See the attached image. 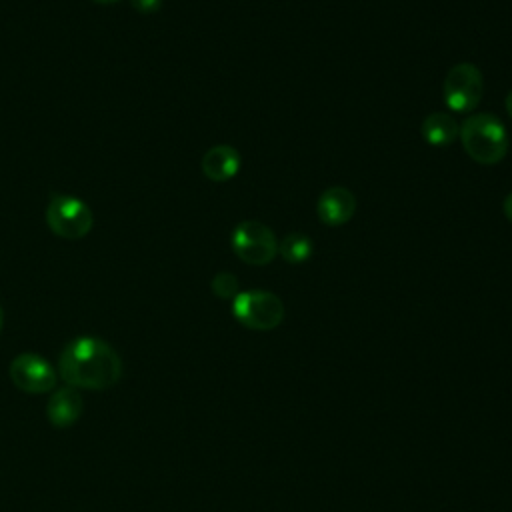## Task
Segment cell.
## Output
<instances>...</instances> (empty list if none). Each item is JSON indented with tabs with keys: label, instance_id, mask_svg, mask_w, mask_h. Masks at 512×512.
<instances>
[{
	"label": "cell",
	"instance_id": "2",
	"mask_svg": "<svg viewBox=\"0 0 512 512\" xmlns=\"http://www.w3.org/2000/svg\"><path fill=\"white\" fill-rule=\"evenodd\" d=\"M464 152L478 164H498L508 152L506 128L498 116L480 112L468 116L460 124L458 134Z\"/></svg>",
	"mask_w": 512,
	"mask_h": 512
},
{
	"label": "cell",
	"instance_id": "7",
	"mask_svg": "<svg viewBox=\"0 0 512 512\" xmlns=\"http://www.w3.org/2000/svg\"><path fill=\"white\" fill-rule=\"evenodd\" d=\"M10 380L28 394H44L56 386V372L42 356L22 352L10 362Z\"/></svg>",
	"mask_w": 512,
	"mask_h": 512
},
{
	"label": "cell",
	"instance_id": "11",
	"mask_svg": "<svg viewBox=\"0 0 512 512\" xmlns=\"http://www.w3.org/2000/svg\"><path fill=\"white\" fill-rule=\"evenodd\" d=\"M422 138L432 146H448L460 134V124L448 112H432L422 120Z\"/></svg>",
	"mask_w": 512,
	"mask_h": 512
},
{
	"label": "cell",
	"instance_id": "13",
	"mask_svg": "<svg viewBox=\"0 0 512 512\" xmlns=\"http://www.w3.org/2000/svg\"><path fill=\"white\" fill-rule=\"evenodd\" d=\"M212 292L218 298H236L238 296V280L230 272H220L212 278Z\"/></svg>",
	"mask_w": 512,
	"mask_h": 512
},
{
	"label": "cell",
	"instance_id": "4",
	"mask_svg": "<svg viewBox=\"0 0 512 512\" xmlns=\"http://www.w3.org/2000/svg\"><path fill=\"white\" fill-rule=\"evenodd\" d=\"M234 318L250 330H272L284 320L282 300L266 290L238 292L232 300Z\"/></svg>",
	"mask_w": 512,
	"mask_h": 512
},
{
	"label": "cell",
	"instance_id": "6",
	"mask_svg": "<svg viewBox=\"0 0 512 512\" xmlns=\"http://www.w3.org/2000/svg\"><path fill=\"white\" fill-rule=\"evenodd\" d=\"M484 94V78L476 64L460 62L444 78L442 96L452 112H472Z\"/></svg>",
	"mask_w": 512,
	"mask_h": 512
},
{
	"label": "cell",
	"instance_id": "5",
	"mask_svg": "<svg viewBox=\"0 0 512 512\" xmlns=\"http://www.w3.org/2000/svg\"><path fill=\"white\" fill-rule=\"evenodd\" d=\"M234 254L252 266H264L274 260L278 254V240L270 226L258 220L240 222L230 236Z\"/></svg>",
	"mask_w": 512,
	"mask_h": 512
},
{
	"label": "cell",
	"instance_id": "17",
	"mask_svg": "<svg viewBox=\"0 0 512 512\" xmlns=\"http://www.w3.org/2000/svg\"><path fill=\"white\" fill-rule=\"evenodd\" d=\"M92 2H96V4H116L120 0H92Z\"/></svg>",
	"mask_w": 512,
	"mask_h": 512
},
{
	"label": "cell",
	"instance_id": "8",
	"mask_svg": "<svg viewBox=\"0 0 512 512\" xmlns=\"http://www.w3.org/2000/svg\"><path fill=\"white\" fill-rule=\"evenodd\" d=\"M356 212V196L344 186L326 188L316 204V214L326 226H342L352 220Z\"/></svg>",
	"mask_w": 512,
	"mask_h": 512
},
{
	"label": "cell",
	"instance_id": "12",
	"mask_svg": "<svg viewBox=\"0 0 512 512\" xmlns=\"http://www.w3.org/2000/svg\"><path fill=\"white\" fill-rule=\"evenodd\" d=\"M278 252L288 264H302L312 254V240L302 232H290L280 240Z\"/></svg>",
	"mask_w": 512,
	"mask_h": 512
},
{
	"label": "cell",
	"instance_id": "3",
	"mask_svg": "<svg viewBox=\"0 0 512 512\" xmlns=\"http://www.w3.org/2000/svg\"><path fill=\"white\" fill-rule=\"evenodd\" d=\"M46 224L56 236L78 240L92 230L94 216L84 200L70 194H54L46 206Z\"/></svg>",
	"mask_w": 512,
	"mask_h": 512
},
{
	"label": "cell",
	"instance_id": "9",
	"mask_svg": "<svg viewBox=\"0 0 512 512\" xmlns=\"http://www.w3.org/2000/svg\"><path fill=\"white\" fill-rule=\"evenodd\" d=\"M202 172L212 182H226L234 178L240 170V154L228 144H218L206 150L202 156Z\"/></svg>",
	"mask_w": 512,
	"mask_h": 512
},
{
	"label": "cell",
	"instance_id": "10",
	"mask_svg": "<svg viewBox=\"0 0 512 512\" xmlns=\"http://www.w3.org/2000/svg\"><path fill=\"white\" fill-rule=\"evenodd\" d=\"M80 414H82V398L72 386L58 388L46 404V416L50 424L56 428L72 426L80 418Z\"/></svg>",
	"mask_w": 512,
	"mask_h": 512
},
{
	"label": "cell",
	"instance_id": "15",
	"mask_svg": "<svg viewBox=\"0 0 512 512\" xmlns=\"http://www.w3.org/2000/svg\"><path fill=\"white\" fill-rule=\"evenodd\" d=\"M502 210H504V216L512 222V194H508L502 202Z\"/></svg>",
	"mask_w": 512,
	"mask_h": 512
},
{
	"label": "cell",
	"instance_id": "18",
	"mask_svg": "<svg viewBox=\"0 0 512 512\" xmlns=\"http://www.w3.org/2000/svg\"><path fill=\"white\" fill-rule=\"evenodd\" d=\"M2 322H4V314H2V306H0V330H2Z\"/></svg>",
	"mask_w": 512,
	"mask_h": 512
},
{
	"label": "cell",
	"instance_id": "1",
	"mask_svg": "<svg viewBox=\"0 0 512 512\" xmlns=\"http://www.w3.org/2000/svg\"><path fill=\"white\" fill-rule=\"evenodd\" d=\"M58 372L72 388L106 390L122 376V360L100 338L78 336L68 342L58 358Z\"/></svg>",
	"mask_w": 512,
	"mask_h": 512
},
{
	"label": "cell",
	"instance_id": "16",
	"mask_svg": "<svg viewBox=\"0 0 512 512\" xmlns=\"http://www.w3.org/2000/svg\"><path fill=\"white\" fill-rule=\"evenodd\" d=\"M506 112H508V116L512 118V90H510L508 96H506Z\"/></svg>",
	"mask_w": 512,
	"mask_h": 512
},
{
	"label": "cell",
	"instance_id": "14",
	"mask_svg": "<svg viewBox=\"0 0 512 512\" xmlns=\"http://www.w3.org/2000/svg\"><path fill=\"white\" fill-rule=\"evenodd\" d=\"M130 4L140 14H152V12L160 10L162 0H130Z\"/></svg>",
	"mask_w": 512,
	"mask_h": 512
}]
</instances>
